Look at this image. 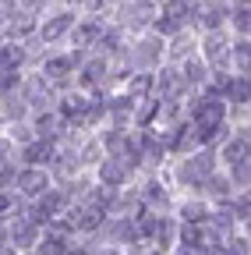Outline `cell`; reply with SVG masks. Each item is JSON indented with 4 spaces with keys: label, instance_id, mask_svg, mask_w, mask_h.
<instances>
[{
    "label": "cell",
    "instance_id": "6da1fadb",
    "mask_svg": "<svg viewBox=\"0 0 251 255\" xmlns=\"http://www.w3.org/2000/svg\"><path fill=\"white\" fill-rule=\"evenodd\" d=\"M180 177L187 184H205L212 177V156H191L187 163L180 167Z\"/></svg>",
    "mask_w": 251,
    "mask_h": 255
},
{
    "label": "cell",
    "instance_id": "7a4b0ae2",
    "mask_svg": "<svg viewBox=\"0 0 251 255\" xmlns=\"http://www.w3.org/2000/svg\"><path fill=\"white\" fill-rule=\"evenodd\" d=\"M46 170H39V167H32V170H21L18 174V188L25 191V195H43L46 191Z\"/></svg>",
    "mask_w": 251,
    "mask_h": 255
},
{
    "label": "cell",
    "instance_id": "3957f363",
    "mask_svg": "<svg viewBox=\"0 0 251 255\" xmlns=\"http://www.w3.org/2000/svg\"><path fill=\"white\" fill-rule=\"evenodd\" d=\"M99 177H103V184H106V188H117V184H124V177H128V167H124L120 159H103Z\"/></svg>",
    "mask_w": 251,
    "mask_h": 255
},
{
    "label": "cell",
    "instance_id": "277c9868",
    "mask_svg": "<svg viewBox=\"0 0 251 255\" xmlns=\"http://www.w3.org/2000/svg\"><path fill=\"white\" fill-rule=\"evenodd\" d=\"M75 25V14H57L53 21H46V28H43V39L46 43H53V39H60L64 32Z\"/></svg>",
    "mask_w": 251,
    "mask_h": 255
},
{
    "label": "cell",
    "instance_id": "5b68a950",
    "mask_svg": "<svg viewBox=\"0 0 251 255\" xmlns=\"http://www.w3.org/2000/svg\"><path fill=\"white\" fill-rule=\"evenodd\" d=\"M75 68V60L71 57H53V60H46V78H53V82H64L68 78V71Z\"/></svg>",
    "mask_w": 251,
    "mask_h": 255
},
{
    "label": "cell",
    "instance_id": "8992f818",
    "mask_svg": "<svg viewBox=\"0 0 251 255\" xmlns=\"http://www.w3.org/2000/svg\"><path fill=\"white\" fill-rule=\"evenodd\" d=\"M25 159H28L32 167H43V163H50V159H53V149H50L46 142H36V145L25 149Z\"/></svg>",
    "mask_w": 251,
    "mask_h": 255
},
{
    "label": "cell",
    "instance_id": "52a82bcc",
    "mask_svg": "<svg viewBox=\"0 0 251 255\" xmlns=\"http://www.w3.org/2000/svg\"><path fill=\"white\" fill-rule=\"evenodd\" d=\"M25 60V50L18 46V43H7L4 50H0V68H7V71H14L18 64Z\"/></svg>",
    "mask_w": 251,
    "mask_h": 255
},
{
    "label": "cell",
    "instance_id": "ba28073f",
    "mask_svg": "<svg viewBox=\"0 0 251 255\" xmlns=\"http://www.w3.org/2000/svg\"><path fill=\"white\" fill-rule=\"evenodd\" d=\"M36 234H39V223H32V220H21L18 227H14V241H18V245H25V248L36 241Z\"/></svg>",
    "mask_w": 251,
    "mask_h": 255
},
{
    "label": "cell",
    "instance_id": "9c48e42d",
    "mask_svg": "<svg viewBox=\"0 0 251 255\" xmlns=\"http://www.w3.org/2000/svg\"><path fill=\"white\" fill-rule=\"evenodd\" d=\"M205 53H209V60H227V39L212 32V36L205 39Z\"/></svg>",
    "mask_w": 251,
    "mask_h": 255
},
{
    "label": "cell",
    "instance_id": "30bf717a",
    "mask_svg": "<svg viewBox=\"0 0 251 255\" xmlns=\"http://www.w3.org/2000/svg\"><path fill=\"white\" fill-rule=\"evenodd\" d=\"M152 89V75H138V78H131V85H128V96L131 100H145V92Z\"/></svg>",
    "mask_w": 251,
    "mask_h": 255
},
{
    "label": "cell",
    "instance_id": "8fae6325",
    "mask_svg": "<svg viewBox=\"0 0 251 255\" xmlns=\"http://www.w3.org/2000/svg\"><path fill=\"white\" fill-rule=\"evenodd\" d=\"M32 14H18V18H11L7 21V32H11V36H28V32H32Z\"/></svg>",
    "mask_w": 251,
    "mask_h": 255
},
{
    "label": "cell",
    "instance_id": "7c38bea8",
    "mask_svg": "<svg viewBox=\"0 0 251 255\" xmlns=\"http://www.w3.org/2000/svg\"><path fill=\"white\" fill-rule=\"evenodd\" d=\"M149 21H152V4H149V0H142V4L131 7V25L142 28V25H149Z\"/></svg>",
    "mask_w": 251,
    "mask_h": 255
},
{
    "label": "cell",
    "instance_id": "4fadbf2b",
    "mask_svg": "<svg viewBox=\"0 0 251 255\" xmlns=\"http://www.w3.org/2000/svg\"><path fill=\"white\" fill-rule=\"evenodd\" d=\"M96 36H99V25H96V21H88V25L75 28V46H88Z\"/></svg>",
    "mask_w": 251,
    "mask_h": 255
},
{
    "label": "cell",
    "instance_id": "5bb4252c",
    "mask_svg": "<svg viewBox=\"0 0 251 255\" xmlns=\"http://www.w3.org/2000/svg\"><path fill=\"white\" fill-rule=\"evenodd\" d=\"M223 14H227L223 4H205V7H202V21H205L209 28H216L219 21H223Z\"/></svg>",
    "mask_w": 251,
    "mask_h": 255
},
{
    "label": "cell",
    "instance_id": "9a60e30c",
    "mask_svg": "<svg viewBox=\"0 0 251 255\" xmlns=\"http://www.w3.org/2000/svg\"><path fill=\"white\" fill-rule=\"evenodd\" d=\"M160 82H163V92H167L170 100H173V96L180 92V85H184V75H177V71H167V75H163Z\"/></svg>",
    "mask_w": 251,
    "mask_h": 255
},
{
    "label": "cell",
    "instance_id": "2e32d148",
    "mask_svg": "<svg viewBox=\"0 0 251 255\" xmlns=\"http://www.w3.org/2000/svg\"><path fill=\"white\" fill-rule=\"evenodd\" d=\"M103 71H106V64H103V60H88V64H85V82H88V85L103 82Z\"/></svg>",
    "mask_w": 251,
    "mask_h": 255
},
{
    "label": "cell",
    "instance_id": "e0dca14e",
    "mask_svg": "<svg viewBox=\"0 0 251 255\" xmlns=\"http://www.w3.org/2000/svg\"><path fill=\"white\" fill-rule=\"evenodd\" d=\"M227 159H230V163H241V159H248V138H237V142L227 149Z\"/></svg>",
    "mask_w": 251,
    "mask_h": 255
},
{
    "label": "cell",
    "instance_id": "ac0fdd59",
    "mask_svg": "<svg viewBox=\"0 0 251 255\" xmlns=\"http://www.w3.org/2000/svg\"><path fill=\"white\" fill-rule=\"evenodd\" d=\"M227 89H230V96H234V100L248 103V75H244V78H234V82H230Z\"/></svg>",
    "mask_w": 251,
    "mask_h": 255
},
{
    "label": "cell",
    "instance_id": "d6986e66",
    "mask_svg": "<svg viewBox=\"0 0 251 255\" xmlns=\"http://www.w3.org/2000/svg\"><path fill=\"white\" fill-rule=\"evenodd\" d=\"M184 220H187V223H202V220H205V209H202L198 202H191V206H184Z\"/></svg>",
    "mask_w": 251,
    "mask_h": 255
},
{
    "label": "cell",
    "instance_id": "ffe728a7",
    "mask_svg": "<svg viewBox=\"0 0 251 255\" xmlns=\"http://www.w3.org/2000/svg\"><path fill=\"white\" fill-rule=\"evenodd\" d=\"M156 57H160V46H156V43H145V46H138V60H142V64H152Z\"/></svg>",
    "mask_w": 251,
    "mask_h": 255
},
{
    "label": "cell",
    "instance_id": "44dd1931",
    "mask_svg": "<svg viewBox=\"0 0 251 255\" xmlns=\"http://www.w3.org/2000/svg\"><path fill=\"white\" fill-rule=\"evenodd\" d=\"M36 128H39V135H43V138H50V135L57 131V117H39Z\"/></svg>",
    "mask_w": 251,
    "mask_h": 255
},
{
    "label": "cell",
    "instance_id": "7402d4cb",
    "mask_svg": "<svg viewBox=\"0 0 251 255\" xmlns=\"http://www.w3.org/2000/svg\"><path fill=\"white\" fill-rule=\"evenodd\" d=\"M234 181H237V184H248V159L234 163Z\"/></svg>",
    "mask_w": 251,
    "mask_h": 255
},
{
    "label": "cell",
    "instance_id": "603a6c76",
    "mask_svg": "<svg viewBox=\"0 0 251 255\" xmlns=\"http://www.w3.org/2000/svg\"><path fill=\"white\" fill-rule=\"evenodd\" d=\"M160 28H163V32H177V28H180V18H173V14H163V18H160Z\"/></svg>",
    "mask_w": 251,
    "mask_h": 255
},
{
    "label": "cell",
    "instance_id": "cb8c5ba5",
    "mask_svg": "<svg viewBox=\"0 0 251 255\" xmlns=\"http://www.w3.org/2000/svg\"><path fill=\"white\" fill-rule=\"evenodd\" d=\"M57 174H60V177H71V174H75V163H71V159H60V163H57Z\"/></svg>",
    "mask_w": 251,
    "mask_h": 255
},
{
    "label": "cell",
    "instance_id": "d4e9b609",
    "mask_svg": "<svg viewBox=\"0 0 251 255\" xmlns=\"http://www.w3.org/2000/svg\"><path fill=\"white\" fill-rule=\"evenodd\" d=\"M234 21H237V28H241V32H248V25H251V18H248V7H241Z\"/></svg>",
    "mask_w": 251,
    "mask_h": 255
},
{
    "label": "cell",
    "instance_id": "484cf974",
    "mask_svg": "<svg viewBox=\"0 0 251 255\" xmlns=\"http://www.w3.org/2000/svg\"><path fill=\"white\" fill-rule=\"evenodd\" d=\"M11 0H0V25H7V18H11Z\"/></svg>",
    "mask_w": 251,
    "mask_h": 255
},
{
    "label": "cell",
    "instance_id": "4316f807",
    "mask_svg": "<svg viewBox=\"0 0 251 255\" xmlns=\"http://www.w3.org/2000/svg\"><path fill=\"white\" fill-rule=\"evenodd\" d=\"M21 110H25V103H7V107H4V114H7V117H18Z\"/></svg>",
    "mask_w": 251,
    "mask_h": 255
},
{
    "label": "cell",
    "instance_id": "83f0119b",
    "mask_svg": "<svg viewBox=\"0 0 251 255\" xmlns=\"http://www.w3.org/2000/svg\"><path fill=\"white\" fill-rule=\"evenodd\" d=\"M4 209H11V195H0V213Z\"/></svg>",
    "mask_w": 251,
    "mask_h": 255
},
{
    "label": "cell",
    "instance_id": "f1b7e54d",
    "mask_svg": "<svg viewBox=\"0 0 251 255\" xmlns=\"http://www.w3.org/2000/svg\"><path fill=\"white\" fill-rule=\"evenodd\" d=\"M0 255H11V252H0Z\"/></svg>",
    "mask_w": 251,
    "mask_h": 255
}]
</instances>
